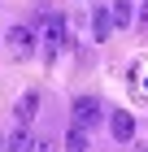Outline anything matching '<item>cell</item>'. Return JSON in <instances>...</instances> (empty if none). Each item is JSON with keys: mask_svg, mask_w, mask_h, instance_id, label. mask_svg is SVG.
Here are the masks:
<instances>
[{"mask_svg": "<svg viewBox=\"0 0 148 152\" xmlns=\"http://www.w3.org/2000/svg\"><path fill=\"white\" fill-rule=\"evenodd\" d=\"M135 22H139V26H148V0H144V4H139V13H135Z\"/></svg>", "mask_w": 148, "mask_h": 152, "instance_id": "8fae6325", "label": "cell"}, {"mask_svg": "<svg viewBox=\"0 0 148 152\" xmlns=\"http://www.w3.org/2000/svg\"><path fill=\"white\" fill-rule=\"evenodd\" d=\"M35 152H57V143H52V139H39V143H35Z\"/></svg>", "mask_w": 148, "mask_h": 152, "instance_id": "30bf717a", "label": "cell"}, {"mask_svg": "<svg viewBox=\"0 0 148 152\" xmlns=\"http://www.w3.org/2000/svg\"><path fill=\"white\" fill-rule=\"evenodd\" d=\"M44 44H48V57L61 52V48L70 44V31H66V22H61L57 13H48V18H44Z\"/></svg>", "mask_w": 148, "mask_h": 152, "instance_id": "3957f363", "label": "cell"}, {"mask_svg": "<svg viewBox=\"0 0 148 152\" xmlns=\"http://www.w3.org/2000/svg\"><path fill=\"white\" fill-rule=\"evenodd\" d=\"M66 152H87V130L83 126H70L66 130Z\"/></svg>", "mask_w": 148, "mask_h": 152, "instance_id": "9c48e42d", "label": "cell"}, {"mask_svg": "<svg viewBox=\"0 0 148 152\" xmlns=\"http://www.w3.org/2000/svg\"><path fill=\"white\" fill-rule=\"evenodd\" d=\"M0 152H9V139H0Z\"/></svg>", "mask_w": 148, "mask_h": 152, "instance_id": "4fadbf2b", "label": "cell"}, {"mask_svg": "<svg viewBox=\"0 0 148 152\" xmlns=\"http://www.w3.org/2000/svg\"><path fill=\"white\" fill-rule=\"evenodd\" d=\"M109 130L118 143H131L135 139V113H109Z\"/></svg>", "mask_w": 148, "mask_h": 152, "instance_id": "277c9868", "label": "cell"}, {"mask_svg": "<svg viewBox=\"0 0 148 152\" xmlns=\"http://www.w3.org/2000/svg\"><path fill=\"white\" fill-rule=\"evenodd\" d=\"M35 109H39V96H35V91H26L22 100L13 104V113H18V122H22V126H26V122H31V117H35Z\"/></svg>", "mask_w": 148, "mask_h": 152, "instance_id": "52a82bcc", "label": "cell"}, {"mask_svg": "<svg viewBox=\"0 0 148 152\" xmlns=\"http://www.w3.org/2000/svg\"><path fill=\"white\" fill-rule=\"evenodd\" d=\"M35 143H39V139H35L26 126H18V130L9 135V152H35Z\"/></svg>", "mask_w": 148, "mask_h": 152, "instance_id": "8992f818", "label": "cell"}, {"mask_svg": "<svg viewBox=\"0 0 148 152\" xmlns=\"http://www.w3.org/2000/svg\"><path fill=\"white\" fill-rule=\"evenodd\" d=\"M109 9H113V22L118 26H131V22H135V0H113Z\"/></svg>", "mask_w": 148, "mask_h": 152, "instance_id": "ba28073f", "label": "cell"}, {"mask_svg": "<svg viewBox=\"0 0 148 152\" xmlns=\"http://www.w3.org/2000/svg\"><path fill=\"white\" fill-rule=\"evenodd\" d=\"M131 148H135V152H148V139H135Z\"/></svg>", "mask_w": 148, "mask_h": 152, "instance_id": "7c38bea8", "label": "cell"}, {"mask_svg": "<svg viewBox=\"0 0 148 152\" xmlns=\"http://www.w3.org/2000/svg\"><path fill=\"white\" fill-rule=\"evenodd\" d=\"M144 87H148V78H144Z\"/></svg>", "mask_w": 148, "mask_h": 152, "instance_id": "5bb4252c", "label": "cell"}, {"mask_svg": "<svg viewBox=\"0 0 148 152\" xmlns=\"http://www.w3.org/2000/svg\"><path fill=\"white\" fill-rule=\"evenodd\" d=\"M4 44H9V57L22 61V57H31V52H35V31L18 22V26H9V31H4Z\"/></svg>", "mask_w": 148, "mask_h": 152, "instance_id": "6da1fadb", "label": "cell"}, {"mask_svg": "<svg viewBox=\"0 0 148 152\" xmlns=\"http://www.w3.org/2000/svg\"><path fill=\"white\" fill-rule=\"evenodd\" d=\"M100 117H105V109H100V100H96V96H79V100H74V126L91 130Z\"/></svg>", "mask_w": 148, "mask_h": 152, "instance_id": "7a4b0ae2", "label": "cell"}, {"mask_svg": "<svg viewBox=\"0 0 148 152\" xmlns=\"http://www.w3.org/2000/svg\"><path fill=\"white\" fill-rule=\"evenodd\" d=\"M113 26H118L113 22V9H96V13H91V39H96V44H105Z\"/></svg>", "mask_w": 148, "mask_h": 152, "instance_id": "5b68a950", "label": "cell"}]
</instances>
